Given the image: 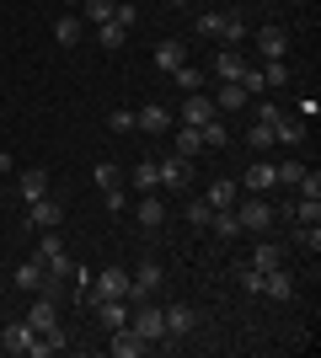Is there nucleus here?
<instances>
[{"mask_svg": "<svg viewBox=\"0 0 321 358\" xmlns=\"http://www.w3.org/2000/svg\"><path fill=\"white\" fill-rule=\"evenodd\" d=\"M129 187H134V193H155V187H161V182H155V161H139L134 171H129Z\"/></svg>", "mask_w": 321, "mask_h": 358, "instance_id": "32", "label": "nucleus"}, {"mask_svg": "<svg viewBox=\"0 0 321 358\" xmlns=\"http://www.w3.org/2000/svg\"><path fill=\"white\" fill-rule=\"evenodd\" d=\"M246 102H252V96H246L236 80H225V86H220V96H214V113H241Z\"/></svg>", "mask_w": 321, "mask_h": 358, "instance_id": "24", "label": "nucleus"}, {"mask_svg": "<svg viewBox=\"0 0 321 358\" xmlns=\"http://www.w3.org/2000/svg\"><path fill=\"white\" fill-rule=\"evenodd\" d=\"M113 6H118V0H80L86 22H97V27H102V22H113Z\"/></svg>", "mask_w": 321, "mask_h": 358, "instance_id": "36", "label": "nucleus"}, {"mask_svg": "<svg viewBox=\"0 0 321 358\" xmlns=\"http://www.w3.org/2000/svg\"><path fill=\"white\" fill-rule=\"evenodd\" d=\"M171 80L183 86V96H187V91H204V70H193V64H177V70H171Z\"/></svg>", "mask_w": 321, "mask_h": 358, "instance_id": "35", "label": "nucleus"}, {"mask_svg": "<svg viewBox=\"0 0 321 358\" xmlns=\"http://www.w3.org/2000/svg\"><path fill=\"white\" fill-rule=\"evenodd\" d=\"M97 43H102L107 54H118V48L129 43V27H118V22H102V27H97Z\"/></svg>", "mask_w": 321, "mask_h": 358, "instance_id": "30", "label": "nucleus"}, {"mask_svg": "<svg viewBox=\"0 0 321 358\" xmlns=\"http://www.w3.org/2000/svg\"><path fill=\"white\" fill-rule=\"evenodd\" d=\"M306 134H311L306 123L284 113V118H278V129H273V145H290V150H300V145H306Z\"/></svg>", "mask_w": 321, "mask_h": 358, "instance_id": "20", "label": "nucleus"}, {"mask_svg": "<svg viewBox=\"0 0 321 358\" xmlns=\"http://www.w3.org/2000/svg\"><path fill=\"white\" fill-rule=\"evenodd\" d=\"M278 187V166L273 161H252L241 177V193H273Z\"/></svg>", "mask_w": 321, "mask_h": 358, "instance_id": "8", "label": "nucleus"}, {"mask_svg": "<svg viewBox=\"0 0 321 358\" xmlns=\"http://www.w3.org/2000/svg\"><path fill=\"white\" fill-rule=\"evenodd\" d=\"M107 129H113V134H134V113H129V107H113V113H107Z\"/></svg>", "mask_w": 321, "mask_h": 358, "instance_id": "40", "label": "nucleus"}, {"mask_svg": "<svg viewBox=\"0 0 321 358\" xmlns=\"http://www.w3.org/2000/svg\"><path fill=\"white\" fill-rule=\"evenodd\" d=\"M102 198H107V209H113V214L129 209V193H123V187H113V193H102Z\"/></svg>", "mask_w": 321, "mask_h": 358, "instance_id": "49", "label": "nucleus"}, {"mask_svg": "<svg viewBox=\"0 0 321 358\" xmlns=\"http://www.w3.org/2000/svg\"><path fill=\"white\" fill-rule=\"evenodd\" d=\"M97 315H102V327H129V299H97Z\"/></svg>", "mask_w": 321, "mask_h": 358, "instance_id": "23", "label": "nucleus"}, {"mask_svg": "<svg viewBox=\"0 0 321 358\" xmlns=\"http://www.w3.org/2000/svg\"><path fill=\"white\" fill-rule=\"evenodd\" d=\"M54 43H59V48L80 43V16H59V22H54Z\"/></svg>", "mask_w": 321, "mask_h": 358, "instance_id": "31", "label": "nucleus"}, {"mask_svg": "<svg viewBox=\"0 0 321 358\" xmlns=\"http://www.w3.org/2000/svg\"><path fill=\"white\" fill-rule=\"evenodd\" d=\"M246 145H252V150H268V145H273V123H257V129L246 134Z\"/></svg>", "mask_w": 321, "mask_h": 358, "instance_id": "45", "label": "nucleus"}, {"mask_svg": "<svg viewBox=\"0 0 321 358\" xmlns=\"http://www.w3.org/2000/svg\"><path fill=\"white\" fill-rule=\"evenodd\" d=\"M209 230H214L220 241H236V236H246V230H241V220H236V209H214Z\"/></svg>", "mask_w": 321, "mask_h": 358, "instance_id": "25", "label": "nucleus"}, {"mask_svg": "<svg viewBox=\"0 0 321 358\" xmlns=\"http://www.w3.org/2000/svg\"><path fill=\"white\" fill-rule=\"evenodd\" d=\"M278 118H284V107H273V102L257 107V123H273V129H278Z\"/></svg>", "mask_w": 321, "mask_h": 358, "instance_id": "50", "label": "nucleus"}, {"mask_svg": "<svg viewBox=\"0 0 321 358\" xmlns=\"http://www.w3.org/2000/svg\"><path fill=\"white\" fill-rule=\"evenodd\" d=\"M155 64L171 75L177 64H187V43H183V38H166V43H155Z\"/></svg>", "mask_w": 321, "mask_h": 358, "instance_id": "22", "label": "nucleus"}, {"mask_svg": "<svg viewBox=\"0 0 321 358\" xmlns=\"http://www.w3.org/2000/svg\"><path fill=\"white\" fill-rule=\"evenodd\" d=\"M107 348H113L118 358H139V353H145L150 343H145V337H139L134 327H113V343H107Z\"/></svg>", "mask_w": 321, "mask_h": 358, "instance_id": "13", "label": "nucleus"}, {"mask_svg": "<svg viewBox=\"0 0 321 358\" xmlns=\"http://www.w3.org/2000/svg\"><path fill=\"white\" fill-rule=\"evenodd\" d=\"M171 129H177V155H183V161L204 155V139H199V129H187V123H171Z\"/></svg>", "mask_w": 321, "mask_h": 358, "instance_id": "26", "label": "nucleus"}, {"mask_svg": "<svg viewBox=\"0 0 321 358\" xmlns=\"http://www.w3.org/2000/svg\"><path fill=\"white\" fill-rule=\"evenodd\" d=\"M199 139H204V150H230V129H225V113H214L209 123H199Z\"/></svg>", "mask_w": 321, "mask_h": 358, "instance_id": "17", "label": "nucleus"}, {"mask_svg": "<svg viewBox=\"0 0 321 358\" xmlns=\"http://www.w3.org/2000/svg\"><path fill=\"white\" fill-rule=\"evenodd\" d=\"M290 220H300V224H321V198H300V203H290Z\"/></svg>", "mask_w": 321, "mask_h": 358, "instance_id": "33", "label": "nucleus"}, {"mask_svg": "<svg viewBox=\"0 0 321 358\" xmlns=\"http://www.w3.org/2000/svg\"><path fill=\"white\" fill-rule=\"evenodd\" d=\"M220 16H225V11H204L199 22H193V27H199V38H220Z\"/></svg>", "mask_w": 321, "mask_h": 358, "instance_id": "42", "label": "nucleus"}, {"mask_svg": "<svg viewBox=\"0 0 321 358\" xmlns=\"http://www.w3.org/2000/svg\"><path fill=\"white\" fill-rule=\"evenodd\" d=\"M11 278H16V289H27V294H54V289H48V273H43V262H38V257H27V262H22Z\"/></svg>", "mask_w": 321, "mask_h": 358, "instance_id": "9", "label": "nucleus"}, {"mask_svg": "<svg viewBox=\"0 0 321 358\" xmlns=\"http://www.w3.org/2000/svg\"><path fill=\"white\" fill-rule=\"evenodd\" d=\"M290 294H294V278H290V268L262 273V299H290Z\"/></svg>", "mask_w": 321, "mask_h": 358, "instance_id": "21", "label": "nucleus"}, {"mask_svg": "<svg viewBox=\"0 0 321 358\" xmlns=\"http://www.w3.org/2000/svg\"><path fill=\"white\" fill-rule=\"evenodd\" d=\"M166 6H177V0H166Z\"/></svg>", "mask_w": 321, "mask_h": 358, "instance_id": "54", "label": "nucleus"}, {"mask_svg": "<svg viewBox=\"0 0 321 358\" xmlns=\"http://www.w3.org/2000/svg\"><path fill=\"white\" fill-rule=\"evenodd\" d=\"M161 220H166V203H161L155 193H139V224H145V230H155Z\"/></svg>", "mask_w": 321, "mask_h": 358, "instance_id": "27", "label": "nucleus"}, {"mask_svg": "<svg viewBox=\"0 0 321 358\" xmlns=\"http://www.w3.org/2000/svg\"><path fill=\"white\" fill-rule=\"evenodd\" d=\"M129 327H134L145 343H161V337H166V315H161V305H150V299H134V305H129Z\"/></svg>", "mask_w": 321, "mask_h": 358, "instance_id": "3", "label": "nucleus"}, {"mask_svg": "<svg viewBox=\"0 0 321 358\" xmlns=\"http://www.w3.org/2000/svg\"><path fill=\"white\" fill-rule=\"evenodd\" d=\"M236 86H241L246 96H268V80H262V64H246V70H241V80H236Z\"/></svg>", "mask_w": 321, "mask_h": 358, "instance_id": "34", "label": "nucleus"}, {"mask_svg": "<svg viewBox=\"0 0 321 358\" xmlns=\"http://www.w3.org/2000/svg\"><path fill=\"white\" fill-rule=\"evenodd\" d=\"M97 187H102V193H113V187H123V171L113 161H97Z\"/></svg>", "mask_w": 321, "mask_h": 358, "instance_id": "37", "label": "nucleus"}, {"mask_svg": "<svg viewBox=\"0 0 321 358\" xmlns=\"http://www.w3.org/2000/svg\"><path fill=\"white\" fill-rule=\"evenodd\" d=\"M321 118V102L316 96H300V123H316Z\"/></svg>", "mask_w": 321, "mask_h": 358, "instance_id": "48", "label": "nucleus"}, {"mask_svg": "<svg viewBox=\"0 0 321 358\" xmlns=\"http://www.w3.org/2000/svg\"><path fill=\"white\" fill-rule=\"evenodd\" d=\"M32 337H38V331H32L27 321H11V327L0 331V348H6V353H27V348H32Z\"/></svg>", "mask_w": 321, "mask_h": 358, "instance_id": "19", "label": "nucleus"}, {"mask_svg": "<svg viewBox=\"0 0 321 358\" xmlns=\"http://www.w3.org/2000/svg\"><path fill=\"white\" fill-rule=\"evenodd\" d=\"M0 299H6V273H0Z\"/></svg>", "mask_w": 321, "mask_h": 358, "instance_id": "52", "label": "nucleus"}, {"mask_svg": "<svg viewBox=\"0 0 321 358\" xmlns=\"http://www.w3.org/2000/svg\"><path fill=\"white\" fill-rule=\"evenodd\" d=\"M220 38H225V48H236L246 38V16L241 11H225V16H220Z\"/></svg>", "mask_w": 321, "mask_h": 358, "instance_id": "28", "label": "nucleus"}, {"mask_svg": "<svg viewBox=\"0 0 321 358\" xmlns=\"http://www.w3.org/2000/svg\"><path fill=\"white\" fill-rule=\"evenodd\" d=\"M27 220L38 224V230H59L64 209H59V203H54V198H32V203H27Z\"/></svg>", "mask_w": 321, "mask_h": 358, "instance_id": "11", "label": "nucleus"}, {"mask_svg": "<svg viewBox=\"0 0 321 358\" xmlns=\"http://www.w3.org/2000/svg\"><path fill=\"white\" fill-rule=\"evenodd\" d=\"M177 123H187V129H199V123L214 118V96H204V91H187L183 96V113H171Z\"/></svg>", "mask_w": 321, "mask_h": 358, "instance_id": "7", "label": "nucleus"}, {"mask_svg": "<svg viewBox=\"0 0 321 358\" xmlns=\"http://www.w3.org/2000/svg\"><path fill=\"white\" fill-rule=\"evenodd\" d=\"M294 246L316 257V252H321V230H316V224H300V230H294Z\"/></svg>", "mask_w": 321, "mask_h": 358, "instance_id": "39", "label": "nucleus"}, {"mask_svg": "<svg viewBox=\"0 0 321 358\" xmlns=\"http://www.w3.org/2000/svg\"><path fill=\"white\" fill-rule=\"evenodd\" d=\"M284 262H290V252H284L278 241H262L257 252H252V268L257 273H273V268H284Z\"/></svg>", "mask_w": 321, "mask_h": 358, "instance_id": "18", "label": "nucleus"}, {"mask_svg": "<svg viewBox=\"0 0 321 358\" xmlns=\"http://www.w3.org/2000/svg\"><path fill=\"white\" fill-rule=\"evenodd\" d=\"M294 187H300V198H321V171H311V166H306V177L294 182Z\"/></svg>", "mask_w": 321, "mask_h": 358, "instance_id": "43", "label": "nucleus"}, {"mask_svg": "<svg viewBox=\"0 0 321 358\" xmlns=\"http://www.w3.org/2000/svg\"><path fill=\"white\" fill-rule=\"evenodd\" d=\"M300 177H306V166H300V161H284V166H278V187H294Z\"/></svg>", "mask_w": 321, "mask_h": 358, "instance_id": "44", "label": "nucleus"}, {"mask_svg": "<svg viewBox=\"0 0 321 358\" xmlns=\"http://www.w3.org/2000/svg\"><path fill=\"white\" fill-rule=\"evenodd\" d=\"M97 305V299H129V268H102L92 278V294H86Z\"/></svg>", "mask_w": 321, "mask_h": 358, "instance_id": "4", "label": "nucleus"}, {"mask_svg": "<svg viewBox=\"0 0 321 358\" xmlns=\"http://www.w3.org/2000/svg\"><path fill=\"white\" fill-rule=\"evenodd\" d=\"M209 220H214V209L204 203V198H199V203H187V224H209Z\"/></svg>", "mask_w": 321, "mask_h": 358, "instance_id": "47", "label": "nucleus"}, {"mask_svg": "<svg viewBox=\"0 0 321 358\" xmlns=\"http://www.w3.org/2000/svg\"><path fill=\"white\" fill-rule=\"evenodd\" d=\"M0 171H11V150H0Z\"/></svg>", "mask_w": 321, "mask_h": 358, "instance_id": "51", "label": "nucleus"}, {"mask_svg": "<svg viewBox=\"0 0 321 358\" xmlns=\"http://www.w3.org/2000/svg\"><path fill=\"white\" fill-rule=\"evenodd\" d=\"M27 327H32V331H54V327H59V310H54V294H38V305L27 310Z\"/></svg>", "mask_w": 321, "mask_h": 358, "instance_id": "16", "label": "nucleus"}, {"mask_svg": "<svg viewBox=\"0 0 321 358\" xmlns=\"http://www.w3.org/2000/svg\"><path fill=\"white\" fill-rule=\"evenodd\" d=\"M262 80H268V86H290V64L284 59H262Z\"/></svg>", "mask_w": 321, "mask_h": 358, "instance_id": "38", "label": "nucleus"}, {"mask_svg": "<svg viewBox=\"0 0 321 358\" xmlns=\"http://www.w3.org/2000/svg\"><path fill=\"white\" fill-rule=\"evenodd\" d=\"M155 182H161L166 193H183L187 182H193V161H183V155H171V161H155Z\"/></svg>", "mask_w": 321, "mask_h": 358, "instance_id": "5", "label": "nucleus"}, {"mask_svg": "<svg viewBox=\"0 0 321 358\" xmlns=\"http://www.w3.org/2000/svg\"><path fill=\"white\" fill-rule=\"evenodd\" d=\"M22 198H27V203H32V198H48V171H43V166L22 171Z\"/></svg>", "mask_w": 321, "mask_h": 358, "instance_id": "29", "label": "nucleus"}, {"mask_svg": "<svg viewBox=\"0 0 321 358\" xmlns=\"http://www.w3.org/2000/svg\"><path fill=\"white\" fill-rule=\"evenodd\" d=\"M161 284H166V268H161L155 257H139V268L129 273V305H134V299L161 294Z\"/></svg>", "mask_w": 321, "mask_h": 358, "instance_id": "2", "label": "nucleus"}, {"mask_svg": "<svg viewBox=\"0 0 321 358\" xmlns=\"http://www.w3.org/2000/svg\"><path fill=\"white\" fill-rule=\"evenodd\" d=\"M171 123H177V118H171L166 102H145V107L134 113V129H139V134H166Z\"/></svg>", "mask_w": 321, "mask_h": 358, "instance_id": "6", "label": "nucleus"}, {"mask_svg": "<svg viewBox=\"0 0 321 358\" xmlns=\"http://www.w3.org/2000/svg\"><path fill=\"white\" fill-rule=\"evenodd\" d=\"M236 198H241V182L214 177V182H209V193H204V203H209V209H236Z\"/></svg>", "mask_w": 321, "mask_h": 358, "instance_id": "10", "label": "nucleus"}, {"mask_svg": "<svg viewBox=\"0 0 321 358\" xmlns=\"http://www.w3.org/2000/svg\"><path fill=\"white\" fill-rule=\"evenodd\" d=\"M236 220H241V230H252V236H268L278 209L268 203V193H246V198H236Z\"/></svg>", "mask_w": 321, "mask_h": 358, "instance_id": "1", "label": "nucleus"}, {"mask_svg": "<svg viewBox=\"0 0 321 358\" xmlns=\"http://www.w3.org/2000/svg\"><path fill=\"white\" fill-rule=\"evenodd\" d=\"M257 54L262 59H284V54H290V32L284 27H262L257 32Z\"/></svg>", "mask_w": 321, "mask_h": 358, "instance_id": "14", "label": "nucleus"}, {"mask_svg": "<svg viewBox=\"0 0 321 358\" xmlns=\"http://www.w3.org/2000/svg\"><path fill=\"white\" fill-rule=\"evenodd\" d=\"M236 278H241V289H246V294H262V273L252 268V262H246V268H236Z\"/></svg>", "mask_w": 321, "mask_h": 358, "instance_id": "41", "label": "nucleus"}, {"mask_svg": "<svg viewBox=\"0 0 321 358\" xmlns=\"http://www.w3.org/2000/svg\"><path fill=\"white\" fill-rule=\"evenodd\" d=\"M246 64H252V59H246L241 48H225V43H220V59H214V75H220V80H241Z\"/></svg>", "mask_w": 321, "mask_h": 358, "instance_id": "15", "label": "nucleus"}, {"mask_svg": "<svg viewBox=\"0 0 321 358\" xmlns=\"http://www.w3.org/2000/svg\"><path fill=\"white\" fill-rule=\"evenodd\" d=\"M113 22H118V27H134V22H139V11L129 6V0H118V6H113Z\"/></svg>", "mask_w": 321, "mask_h": 358, "instance_id": "46", "label": "nucleus"}, {"mask_svg": "<svg viewBox=\"0 0 321 358\" xmlns=\"http://www.w3.org/2000/svg\"><path fill=\"white\" fill-rule=\"evenodd\" d=\"M64 6H80V0H64Z\"/></svg>", "mask_w": 321, "mask_h": 358, "instance_id": "53", "label": "nucleus"}, {"mask_svg": "<svg viewBox=\"0 0 321 358\" xmlns=\"http://www.w3.org/2000/svg\"><path fill=\"white\" fill-rule=\"evenodd\" d=\"M166 337H187V331L199 327V310H193V305H166Z\"/></svg>", "mask_w": 321, "mask_h": 358, "instance_id": "12", "label": "nucleus"}]
</instances>
